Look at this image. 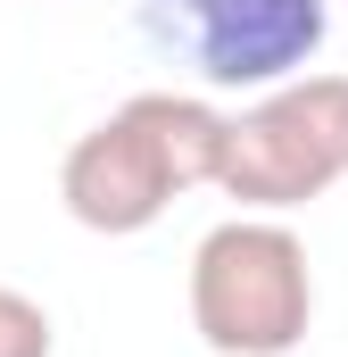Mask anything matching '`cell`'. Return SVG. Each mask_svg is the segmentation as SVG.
<instances>
[{
	"label": "cell",
	"instance_id": "obj_1",
	"mask_svg": "<svg viewBox=\"0 0 348 357\" xmlns=\"http://www.w3.org/2000/svg\"><path fill=\"white\" fill-rule=\"evenodd\" d=\"M232 158V116L207 108L199 91H133L116 116L75 133L58 158V199L84 233H150L182 191H224Z\"/></svg>",
	"mask_w": 348,
	"mask_h": 357
},
{
	"label": "cell",
	"instance_id": "obj_2",
	"mask_svg": "<svg viewBox=\"0 0 348 357\" xmlns=\"http://www.w3.org/2000/svg\"><path fill=\"white\" fill-rule=\"evenodd\" d=\"M315 324L307 241L282 216H224L191 250V333L216 357H290Z\"/></svg>",
	"mask_w": 348,
	"mask_h": 357
},
{
	"label": "cell",
	"instance_id": "obj_3",
	"mask_svg": "<svg viewBox=\"0 0 348 357\" xmlns=\"http://www.w3.org/2000/svg\"><path fill=\"white\" fill-rule=\"evenodd\" d=\"M348 175V75H290L258 91V108L232 116V158H224V199L249 216L307 208Z\"/></svg>",
	"mask_w": 348,
	"mask_h": 357
},
{
	"label": "cell",
	"instance_id": "obj_4",
	"mask_svg": "<svg viewBox=\"0 0 348 357\" xmlns=\"http://www.w3.org/2000/svg\"><path fill=\"white\" fill-rule=\"evenodd\" d=\"M216 91H274L307 75L332 33V0H150Z\"/></svg>",
	"mask_w": 348,
	"mask_h": 357
},
{
	"label": "cell",
	"instance_id": "obj_5",
	"mask_svg": "<svg viewBox=\"0 0 348 357\" xmlns=\"http://www.w3.org/2000/svg\"><path fill=\"white\" fill-rule=\"evenodd\" d=\"M50 349H58V333H50V307L0 282V357H50Z\"/></svg>",
	"mask_w": 348,
	"mask_h": 357
}]
</instances>
